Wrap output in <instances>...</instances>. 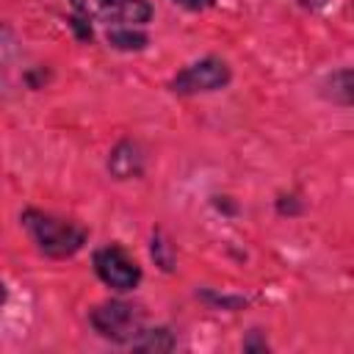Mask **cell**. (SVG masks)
Here are the masks:
<instances>
[{
  "instance_id": "cell-13",
  "label": "cell",
  "mask_w": 354,
  "mask_h": 354,
  "mask_svg": "<svg viewBox=\"0 0 354 354\" xmlns=\"http://www.w3.org/2000/svg\"><path fill=\"white\" fill-rule=\"evenodd\" d=\"M277 210H279L282 216H285V213H288V216H296V213L301 210V205L296 202V196H279V202H277Z\"/></svg>"
},
{
  "instance_id": "cell-14",
  "label": "cell",
  "mask_w": 354,
  "mask_h": 354,
  "mask_svg": "<svg viewBox=\"0 0 354 354\" xmlns=\"http://www.w3.org/2000/svg\"><path fill=\"white\" fill-rule=\"evenodd\" d=\"M174 3L183 6V8H188V11H207V8L216 6V0H174Z\"/></svg>"
},
{
  "instance_id": "cell-12",
  "label": "cell",
  "mask_w": 354,
  "mask_h": 354,
  "mask_svg": "<svg viewBox=\"0 0 354 354\" xmlns=\"http://www.w3.org/2000/svg\"><path fill=\"white\" fill-rule=\"evenodd\" d=\"M243 351H268L266 337H260V329H252L249 337L243 340Z\"/></svg>"
},
{
  "instance_id": "cell-10",
  "label": "cell",
  "mask_w": 354,
  "mask_h": 354,
  "mask_svg": "<svg viewBox=\"0 0 354 354\" xmlns=\"http://www.w3.org/2000/svg\"><path fill=\"white\" fill-rule=\"evenodd\" d=\"M149 252H152L155 263H158L163 271H171V268H174V246H171V241H169L160 230H155V232H152Z\"/></svg>"
},
{
  "instance_id": "cell-1",
  "label": "cell",
  "mask_w": 354,
  "mask_h": 354,
  "mask_svg": "<svg viewBox=\"0 0 354 354\" xmlns=\"http://www.w3.org/2000/svg\"><path fill=\"white\" fill-rule=\"evenodd\" d=\"M19 221L25 227L28 238L36 243V249L44 257H53V260L75 257L86 246V238H88V230L83 224H77L72 218H61V216L44 213L39 207L22 210Z\"/></svg>"
},
{
  "instance_id": "cell-15",
  "label": "cell",
  "mask_w": 354,
  "mask_h": 354,
  "mask_svg": "<svg viewBox=\"0 0 354 354\" xmlns=\"http://www.w3.org/2000/svg\"><path fill=\"white\" fill-rule=\"evenodd\" d=\"M307 11H321V8H326L329 6V0H299Z\"/></svg>"
},
{
  "instance_id": "cell-6",
  "label": "cell",
  "mask_w": 354,
  "mask_h": 354,
  "mask_svg": "<svg viewBox=\"0 0 354 354\" xmlns=\"http://www.w3.org/2000/svg\"><path fill=\"white\" fill-rule=\"evenodd\" d=\"M108 171L116 180H133L144 171V152L136 141H119L108 155Z\"/></svg>"
},
{
  "instance_id": "cell-8",
  "label": "cell",
  "mask_w": 354,
  "mask_h": 354,
  "mask_svg": "<svg viewBox=\"0 0 354 354\" xmlns=\"http://www.w3.org/2000/svg\"><path fill=\"white\" fill-rule=\"evenodd\" d=\"M105 41H108L113 50L138 53V50H144V47L149 44V36H147L138 25H113V28H108Z\"/></svg>"
},
{
  "instance_id": "cell-5",
  "label": "cell",
  "mask_w": 354,
  "mask_h": 354,
  "mask_svg": "<svg viewBox=\"0 0 354 354\" xmlns=\"http://www.w3.org/2000/svg\"><path fill=\"white\" fill-rule=\"evenodd\" d=\"M94 263V274L102 279V285H108L116 293H127L136 290L141 282V266L136 263V257L122 249L119 243H108L100 246L91 257Z\"/></svg>"
},
{
  "instance_id": "cell-3",
  "label": "cell",
  "mask_w": 354,
  "mask_h": 354,
  "mask_svg": "<svg viewBox=\"0 0 354 354\" xmlns=\"http://www.w3.org/2000/svg\"><path fill=\"white\" fill-rule=\"evenodd\" d=\"M232 80V69L224 58L218 55H205L188 66H183L171 80H169V91L191 97V94H210L218 88H227Z\"/></svg>"
},
{
  "instance_id": "cell-7",
  "label": "cell",
  "mask_w": 354,
  "mask_h": 354,
  "mask_svg": "<svg viewBox=\"0 0 354 354\" xmlns=\"http://www.w3.org/2000/svg\"><path fill=\"white\" fill-rule=\"evenodd\" d=\"M321 97L337 105H354V69H337L321 80Z\"/></svg>"
},
{
  "instance_id": "cell-2",
  "label": "cell",
  "mask_w": 354,
  "mask_h": 354,
  "mask_svg": "<svg viewBox=\"0 0 354 354\" xmlns=\"http://www.w3.org/2000/svg\"><path fill=\"white\" fill-rule=\"evenodd\" d=\"M88 321L94 326V332L111 343H133L138 337V332L144 329V313L130 304V301H102L88 313Z\"/></svg>"
},
{
  "instance_id": "cell-4",
  "label": "cell",
  "mask_w": 354,
  "mask_h": 354,
  "mask_svg": "<svg viewBox=\"0 0 354 354\" xmlns=\"http://www.w3.org/2000/svg\"><path fill=\"white\" fill-rule=\"evenodd\" d=\"M75 14L102 22V25H138L144 28L152 19L149 0H69Z\"/></svg>"
},
{
  "instance_id": "cell-9",
  "label": "cell",
  "mask_w": 354,
  "mask_h": 354,
  "mask_svg": "<svg viewBox=\"0 0 354 354\" xmlns=\"http://www.w3.org/2000/svg\"><path fill=\"white\" fill-rule=\"evenodd\" d=\"M177 346V340H174V335L166 329V326H155V329H141L138 332V337L130 343V348H136V351H171Z\"/></svg>"
},
{
  "instance_id": "cell-11",
  "label": "cell",
  "mask_w": 354,
  "mask_h": 354,
  "mask_svg": "<svg viewBox=\"0 0 354 354\" xmlns=\"http://www.w3.org/2000/svg\"><path fill=\"white\" fill-rule=\"evenodd\" d=\"M91 19H86V17H80V14H75L72 19H69V28L77 33V39L80 41H91V25H88Z\"/></svg>"
}]
</instances>
